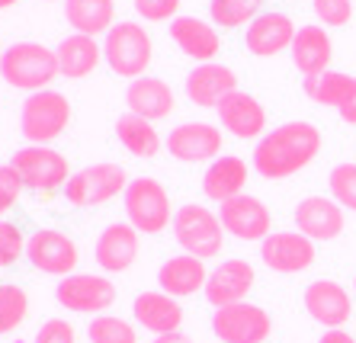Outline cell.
<instances>
[{
  "label": "cell",
  "instance_id": "cell-1",
  "mask_svg": "<svg viewBox=\"0 0 356 343\" xmlns=\"http://www.w3.org/2000/svg\"><path fill=\"white\" fill-rule=\"evenodd\" d=\"M321 154V132L312 122H282L273 132H266L254 144V170L264 180H286L296 176L298 170H305L312 160Z\"/></svg>",
  "mask_w": 356,
  "mask_h": 343
},
{
  "label": "cell",
  "instance_id": "cell-2",
  "mask_svg": "<svg viewBox=\"0 0 356 343\" xmlns=\"http://www.w3.org/2000/svg\"><path fill=\"white\" fill-rule=\"evenodd\" d=\"M61 74L58 55L42 42H13L0 55V77L10 87L26 93L49 90V84Z\"/></svg>",
  "mask_w": 356,
  "mask_h": 343
},
{
  "label": "cell",
  "instance_id": "cell-3",
  "mask_svg": "<svg viewBox=\"0 0 356 343\" xmlns=\"http://www.w3.org/2000/svg\"><path fill=\"white\" fill-rule=\"evenodd\" d=\"M122 206H125V221L138 235H161L164 228L174 225V215H177L170 209V193L154 176L129 180V186L122 193Z\"/></svg>",
  "mask_w": 356,
  "mask_h": 343
},
{
  "label": "cell",
  "instance_id": "cell-4",
  "mask_svg": "<svg viewBox=\"0 0 356 343\" xmlns=\"http://www.w3.org/2000/svg\"><path fill=\"white\" fill-rule=\"evenodd\" d=\"M71 126V103L58 90L29 93L19 106V135L29 144H51Z\"/></svg>",
  "mask_w": 356,
  "mask_h": 343
},
{
  "label": "cell",
  "instance_id": "cell-5",
  "mask_svg": "<svg viewBox=\"0 0 356 343\" xmlns=\"http://www.w3.org/2000/svg\"><path fill=\"white\" fill-rule=\"evenodd\" d=\"M151 55H154V45H151V35L141 23H116L106 33V42H103V61L109 65V71L125 81H135V77H145L151 65Z\"/></svg>",
  "mask_w": 356,
  "mask_h": 343
},
{
  "label": "cell",
  "instance_id": "cell-6",
  "mask_svg": "<svg viewBox=\"0 0 356 343\" xmlns=\"http://www.w3.org/2000/svg\"><path fill=\"white\" fill-rule=\"evenodd\" d=\"M170 228H174V237L183 247V253H193L199 260H212L222 253L225 228L218 212L206 209V206H196V202H186V206L177 209Z\"/></svg>",
  "mask_w": 356,
  "mask_h": 343
},
{
  "label": "cell",
  "instance_id": "cell-7",
  "mask_svg": "<svg viewBox=\"0 0 356 343\" xmlns=\"http://www.w3.org/2000/svg\"><path fill=\"white\" fill-rule=\"evenodd\" d=\"M10 167L19 174L26 190H35V193L65 190V183L71 180L67 158L51 144H26L10 158Z\"/></svg>",
  "mask_w": 356,
  "mask_h": 343
},
{
  "label": "cell",
  "instance_id": "cell-8",
  "mask_svg": "<svg viewBox=\"0 0 356 343\" xmlns=\"http://www.w3.org/2000/svg\"><path fill=\"white\" fill-rule=\"evenodd\" d=\"M129 176H125L122 164H90V167L71 174V180L65 183V199L71 206H103V202L116 199L119 193H125Z\"/></svg>",
  "mask_w": 356,
  "mask_h": 343
},
{
  "label": "cell",
  "instance_id": "cell-9",
  "mask_svg": "<svg viewBox=\"0 0 356 343\" xmlns=\"http://www.w3.org/2000/svg\"><path fill=\"white\" fill-rule=\"evenodd\" d=\"M55 301L74 315H103L116 301V283L99 273H71L58 279Z\"/></svg>",
  "mask_w": 356,
  "mask_h": 343
},
{
  "label": "cell",
  "instance_id": "cell-10",
  "mask_svg": "<svg viewBox=\"0 0 356 343\" xmlns=\"http://www.w3.org/2000/svg\"><path fill=\"white\" fill-rule=\"evenodd\" d=\"M26 260L33 263L39 273L45 276H71L81 260V251H77V241L65 231H55V228H39L33 235L26 237Z\"/></svg>",
  "mask_w": 356,
  "mask_h": 343
},
{
  "label": "cell",
  "instance_id": "cell-11",
  "mask_svg": "<svg viewBox=\"0 0 356 343\" xmlns=\"http://www.w3.org/2000/svg\"><path fill=\"white\" fill-rule=\"evenodd\" d=\"M212 334L222 343H266L273 334V321L260 305L238 301V305H228V308H216Z\"/></svg>",
  "mask_w": 356,
  "mask_h": 343
},
{
  "label": "cell",
  "instance_id": "cell-12",
  "mask_svg": "<svg viewBox=\"0 0 356 343\" xmlns=\"http://www.w3.org/2000/svg\"><path fill=\"white\" fill-rule=\"evenodd\" d=\"M222 128L212 122H180L164 138V148L180 164H206L222 158Z\"/></svg>",
  "mask_w": 356,
  "mask_h": 343
},
{
  "label": "cell",
  "instance_id": "cell-13",
  "mask_svg": "<svg viewBox=\"0 0 356 343\" xmlns=\"http://www.w3.org/2000/svg\"><path fill=\"white\" fill-rule=\"evenodd\" d=\"M318 251L315 241L305 237L302 231H273L260 241V260L273 273L282 276H292V273H305L312 263H315Z\"/></svg>",
  "mask_w": 356,
  "mask_h": 343
},
{
  "label": "cell",
  "instance_id": "cell-14",
  "mask_svg": "<svg viewBox=\"0 0 356 343\" xmlns=\"http://www.w3.org/2000/svg\"><path fill=\"white\" fill-rule=\"evenodd\" d=\"M218 218H222L225 235L238 237V241H264L266 235H273L270 231L273 215H270V209H266L257 196H250V193H241L234 199L222 202Z\"/></svg>",
  "mask_w": 356,
  "mask_h": 343
},
{
  "label": "cell",
  "instance_id": "cell-15",
  "mask_svg": "<svg viewBox=\"0 0 356 343\" xmlns=\"http://www.w3.org/2000/svg\"><path fill=\"white\" fill-rule=\"evenodd\" d=\"M254 267L248 260L232 257V260H222V267H216L209 273V283L202 289L206 301L212 308H228V305H238V301H248V292L254 289Z\"/></svg>",
  "mask_w": 356,
  "mask_h": 343
},
{
  "label": "cell",
  "instance_id": "cell-16",
  "mask_svg": "<svg viewBox=\"0 0 356 343\" xmlns=\"http://www.w3.org/2000/svg\"><path fill=\"white\" fill-rule=\"evenodd\" d=\"M302 301H305V311L312 315V321L324 324L327 331L343 327L350 321V315H353V299H350L347 289L340 283H334V279H315V283H308Z\"/></svg>",
  "mask_w": 356,
  "mask_h": 343
},
{
  "label": "cell",
  "instance_id": "cell-17",
  "mask_svg": "<svg viewBox=\"0 0 356 343\" xmlns=\"http://www.w3.org/2000/svg\"><path fill=\"white\" fill-rule=\"evenodd\" d=\"M183 90H186V100L196 103V106L218 109L225 97H232L238 90V74L222 61H206V65H196L186 74Z\"/></svg>",
  "mask_w": 356,
  "mask_h": 343
},
{
  "label": "cell",
  "instance_id": "cell-18",
  "mask_svg": "<svg viewBox=\"0 0 356 343\" xmlns=\"http://www.w3.org/2000/svg\"><path fill=\"white\" fill-rule=\"evenodd\" d=\"M296 231L312 241H334L343 231V206L327 196H308L296 206Z\"/></svg>",
  "mask_w": 356,
  "mask_h": 343
},
{
  "label": "cell",
  "instance_id": "cell-19",
  "mask_svg": "<svg viewBox=\"0 0 356 343\" xmlns=\"http://www.w3.org/2000/svg\"><path fill=\"white\" fill-rule=\"evenodd\" d=\"M218 112V122L228 135L234 138H264V128H266V109L257 97H250L244 90H234L232 97H225L222 106L216 109Z\"/></svg>",
  "mask_w": 356,
  "mask_h": 343
},
{
  "label": "cell",
  "instance_id": "cell-20",
  "mask_svg": "<svg viewBox=\"0 0 356 343\" xmlns=\"http://www.w3.org/2000/svg\"><path fill=\"white\" fill-rule=\"evenodd\" d=\"M93 257H97V267L103 273H125L138 257V231L129 221L106 225L97 237Z\"/></svg>",
  "mask_w": 356,
  "mask_h": 343
},
{
  "label": "cell",
  "instance_id": "cell-21",
  "mask_svg": "<svg viewBox=\"0 0 356 343\" xmlns=\"http://www.w3.org/2000/svg\"><path fill=\"white\" fill-rule=\"evenodd\" d=\"M296 23H292L286 13H260L254 23L248 26V35H244V45H248L250 55L257 58H273L280 51L292 49V39H296Z\"/></svg>",
  "mask_w": 356,
  "mask_h": 343
},
{
  "label": "cell",
  "instance_id": "cell-22",
  "mask_svg": "<svg viewBox=\"0 0 356 343\" xmlns=\"http://www.w3.org/2000/svg\"><path fill=\"white\" fill-rule=\"evenodd\" d=\"M170 39L174 45L186 55V58L206 65V61H216V55L222 51V35L212 23L196 17H177L170 19Z\"/></svg>",
  "mask_w": 356,
  "mask_h": 343
},
{
  "label": "cell",
  "instance_id": "cell-23",
  "mask_svg": "<svg viewBox=\"0 0 356 343\" xmlns=\"http://www.w3.org/2000/svg\"><path fill=\"white\" fill-rule=\"evenodd\" d=\"M125 106H129V112L148 119V122H161V119H167L174 112L177 97L161 77L145 74V77L129 81V87H125Z\"/></svg>",
  "mask_w": 356,
  "mask_h": 343
},
{
  "label": "cell",
  "instance_id": "cell-24",
  "mask_svg": "<svg viewBox=\"0 0 356 343\" xmlns=\"http://www.w3.org/2000/svg\"><path fill=\"white\" fill-rule=\"evenodd\" d=\"M248 176H250L248 160L238 158V154H222L202 174V193H206V199L222 206V202L234 199V196L248 190Z\"/></svg>",
  "mask_w": 356,
  "mask_h": 343
},
{
  "label": "cell",
  "instance_id": "cell-25",
  "mask_svg": "<svg viewBox=\"0 0 356 343\" xmlns=\"http://www.w3.org/2000/svg\"><path fill=\"white\" fill-rule=\"evenodd\" d=\"M132 318L138 321V327L151 331L154 337L174 334L183 324V308L174 295L167 292H138L132 301Z\"/></svg>",
  "mask_w": 356,
  "mask_h": 343
},
{
  "label": "cell",
  "instance_id": "cell-26",
  "mask_svg": "<svg viewBox=\"0 0 356 343\" xmlns=\"http://www.w3.org/2000/svg\"><path fill=\"white\" fill-rule=\"evenodd\" d=\"M209 283L206 260L193 257V253H180V257L164 260V267L158 269V285L161 292L174 295V299H186V295L202 292Z\"/></svg>",
  "mask_w": 356,
  "mask_h": 343
},
{
  "label": "cell",
  "instance_id": "cell-27",
  "mask_svg": "<svg viewBox=\"0 0 356 343\" xmlns=\"http://www.w3.org/2000/svg\"><path fill=\"white\" fill-rule=\"evenodd\" d=\"M331 58H334V45L327 29L324 26H298L296 39H292V65L305 77H315L331 71Z\"/></svg>",
  "mask_w": 356,
  "mask_h": 343
},
{
  "label": "cell",
  "instance_id": "cell-28",
  "mask_svg": "<svg viewBox=\"0 0 356 343\" xmlns=\"http://www.w3.org/2000/svg\"><path fill=\"white\" fill-rule=\"evenodd\" d=\"M55 55H58L61 77H67V81H81V77L93 74L99 67V61H103V49L97 45V39L81 33L65 35L58 42V49H55Z\"/></svg>",
  "mask_w": 356,
  "mask_h": 343
},
{
  "label": "cell",
  "instance_id": "cell-29",
  "mask_svg": "<svg viewBox=\"0 0 356 343\" xmlns=\"http://www.w3.org/2000/svg\"><path fill=\"white\" fill-rule=\"evenodd\" d=\"M116 3L113 0H65V19L67 26L81 35H103L113 29Z\"/></svg>",
  "mask_w": 356,
  "mask_h": 343
},
{
  "label": "cell",
  "instance_id": "cell-30",
  "mask_svg": "<svg viewBox=\"0 0 356 343\" xmlns=\"http://www.w3.org/2000/svg\"><path fill=\"white\" fill-rule=\"evenodd\" d=\"M116 138L135 158H154V154L164 148V138L158 135L154 122L135 116V112H125V116L116 119Z\"/></svg>",
  "mask_w": 356,
  "mask_h": 343
},
{
  "label": "cell",
  "instance_id": "cell-31",
  "mask_svg": "<svg viewBox=\"0 0 356 343\" xmlns=\"http://www.w3.org/2000/svg\"><path fill=\"white\" fill-rule=\"evenodd\" d=\"M356 87V77L340 74V71H324V74L305 77V97L318 106H334L340 109L350 100V93Z\"/></svg>",
  "mask_w": 356,
  "mask_h": 343
},
{
  "label": "cell",
  "instance_id": "cell-32",
  "mask_svg": "<svg viewBox=\"0 0 356 343\" xmlns=\"http://www.w3.org/2000/svg\"><path fill=\"white\" fill-rule=\"evenodd\" d=\"M264 0H212L209 3V17L222 29H238V26H250L260 17Z\"/></svg>",
  "mask_w": 356,
  "mask_h": 343
},
{
  "label": "cell",
  "instance_id": "cell-33",
  "mask_svg": "<svg viewBox=\"0 0 356 343\" xmlns=\"http://www.w3.org/2000/svg\"><path fill=\"white\" fill-rule=\"evenodd\" d=\"M29 315V295L17 283L0 285V337L13 334Z\"/></svg>",
  "mask_w": 356,
  "mask_h": 343
},
{
  "label": "cell",
  "instance_id": "cell-34",
  "mask_svg": "<svg viewBox=\"0 0 356 343\" xmlns=\"http://www.w3.org/2000/svg\"><path fill=\"white\" fill-rule=\"evenodd\" d=\"M87 337H90V343H138L135 324L125 318H116V315H97V318H90Z\"/></svg>",
  "mask_w": 356,
  "mask_h": 343
},
{
  "label": "cell",
  "instance_id": "cell-35",
  "mask_svg": "<svg viewBox=\"0 0 356 343\" xmlns=\"http://www.w3.org/2000/svg\"><path fill=\"white\" fill-rule=\"evenodd\" d=\"M327 190L343 209L356 212V164H337L327 176Z\"/></svg>",
  "mask_w": 356,
  "mask_h": 343
},
{
  "label": "cell",
  "instance_id": "cell-36",
  "mask_svg": "<svg viewBox=\"0 0 356 343\" xmlns=\"http://www.w3.org/2000/svg\"><path fill=\"white\" fill-rule=\"evenodd\" d=\"M26 253V237L13 221H3L0 218V269L13 267L19 257Z\"/></svg>",
  "mask_w": 356,
  "mask_h": 343
},
{
  "label": "cell",
  "instance_id": "cell-37",
  "mask_svg": "<svg viewBox=\"0 0 356 343\" xmlns=\"http://www.w3.org/2000/svg\"><path fill=\"white\" fill-rule=\"evenodd\" d=\"M312 10L324 26H347L353 17V0H312Z\"/></svg>",
  "mask_w": 356,
  "mask_h": 343
},
{
  "label": "cell",
  "instance_id": "cell-38",
  "mask_svg": "<svg viewBox=\"0 0 356 343\" xmlns=\"http://www.w3.org/2000/svg\"><path fill=\"white\" fill-rule=\"evenodd\" d=\"M23 180H19V174L10 164H0V215H7L13 206L19 202V196H23Z\"/></svg>",
  "mask_w": 356,
  "mask_h": 343
},
{
  "label": "cell",
  "instance_id": "cell-39",
  "mask_svg": "<svg viewBox=\"0 0 356 343\" xmlns=\"http://www.w3.org/2000/svg\"><path fill=\"white\" fill-rule=\"evenodd\" d=\"M177 10H180V0H135V13H138L145 23L177 19Z\"/></svg>",
  "mask_w": 356,
  "mask_h": 343
},
{
  "label": "cell",
  "instance_id": "cell-40",
  "mask_svg": "<svg viewBox=\"0 0 356 343\" xmlns=\"http://www.w3.org/2000/svg\"><path fill=\"white\" fill-rule=\"evenodd\" d=\"M33 343H77V331L71 321L65 318H51L35 331V340Z\"/></svg>",
  "mask_w": 356,
  "mask_h": 343
},
{
  "label": "cell",
  "instance_id": "cell-41",
  "mask_svg": "<svg viewBox=\"0 0 356 343\" xmlns=\"http://www.w3.org/2000/svg\"><path fill=\"white\" fill-rule=\"evenodd\" d=\"M337 112H340V119H343L347 126H356V87H353V93H350V100L343 103Z\"/></svg>",
  "mask_w": 356,
  "mask_h": 343
},
{
  "label": "cell",
  "instance_id": "cell-42",
  "mask_svg": "<svg viewBox=\"0 0 356 343\" xmlns=\"http://www.w3.org/2000/svg\"><path fill=\"white\" fill-rule=\"evenodd\" d=\"M318 343H356V340L343 331V327H337V331H324V337Z\"/></svg>",
  "mask_w": 356,
  "mask_h": 343
},
{
  "label": "cell",
  "instance_id": "cell-43",
  "mask_svg": "<svg viewBox=\"0 0 356 343\" xmlns=\"http://www.w3.org/2000/svg\"><path fill=\"white\" fill-rule=\"evenodd\" d=\"M151 343H193L186 334H180V331H174V334H161V337H154Z\"/></svg>",
  "mask_w": 356,
  "mask_h": 343
},
{
  "label": "cell",
  "instance_id": "cell-44",
  "mask_svg": "<svg viewBox=\"0 0 356 343\" xmlns=\"http://www.w3.org/2000/svg\"><path fill=\"white\" fill-rule=\"evenodd\" d=\"M19 0H0V10H10V7H17Z\"/></svg>",
  "mask_w": 356,
  "mask_h": 343
},
{
  "label": "cell",
  "instance_id": "cell-45",
  "mask_svg": "<svg viewBox=\"0 0 356 343\" xmlns=\"http://www.w3.org/2000/svg\"><path fill=\"white\" fill-rule=\"evenodd\" d=\"M353 292H356V279H353Z\"/></svg>",
  "mask_w": 356,
  "mask_h": 343
},
{
  "label": "cell",
  "instance_id": "cell-46",
  "mask_svg": "<svg viewBox=\"0 0 356 343\" xmlns=\"http://www.w3.org/2000/svg\"><path fill=\"white\" fill-rule=\"evenodd\" d=\"M0 55H3V51H0Z\"/></svg>",
  "mask_w": 356,
  "mask_h": 343
},
{
  "label": "cell",
  "instance_id": "cell-47",
  "mask_svg": "<svg viewBox=\"0 0 356 343\" xmlns=\"http://www.w3.org/2000/svg\"><path fill=\"white\" fill-rule=\"evenodd\" d=\"M49 3H51V0H49Z\"/></svg>",
  "mask_w": 356,
  "mask_h": 343
}]
</instances>
